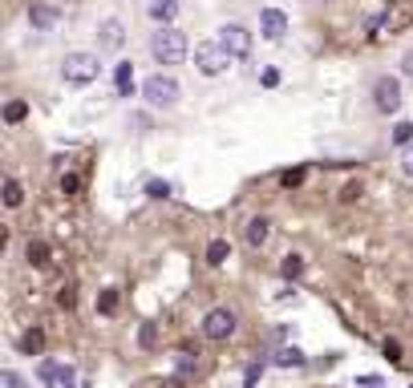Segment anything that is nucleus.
Masks as SVG:
<instances>
[{
  "instance_id": "nucleus-1",
  "label": "nucleus",
  "mask_w": 413,
  "mask_h": 388,
  "mask_svg": "<svg viewBox=\"0 0 413 388\" xmlns=\"http://www.w3.org/2000/svg\"><path fill=\"white\" fill-rule=\"evenodd\" d=\"M150 53H154L158 65H179L186 57V33L175 29V25H162V29L150 37Z\"/></svg>"
},
{
  "instance_id": "nucleus-2",
  "label": "nucleus",
  "mask_w": 413,
  "mask_h": 388,
  "mask_svg": "<svg viewBox=\"0 0 413 388\" xmlns=\"http://www.w3.org/2000/svg\"><path fill=\"white\" fill-rule=\"evenodd\" d=\"M97 73H101V61L93 53H69L61 61V77L69 86H90V81H97Z\"/></svg>"
},
{
  "instance_id": "nucleus-3",
  "label": "nucleus",
  "mask_w": 413,
  "mask_h": 388,
  "mask_svg": "<svg viewBox=\"0 0 413 388\" xmlns=\"http://www.w3.org/2000/svg\"><path fill=\"white\" fill-rule=\"evenodd\" d=\"M142 97H146V105H154V109H171V105L183 97V89H179L175 77L154 73V77H146V81H142Z\"/></svg>"
},
{
  "instance_id": "nucleus-4",
  "label": "nucleus",
  "mask_w": 413,
  "mask_h": 388,
  "mask_svg": "<svg viewBox=\"0 0 413 388\" xmlns=\"http://www.w3.org/2000/svg\"><path fill=\"white\" fill-rule=\"evenodd\" d=\"M401 77H393V73H385V77H377L373 81V105H377V114H385V118H393L397 109H401Z\"/></svg>"
},
{
  "instance_id": "nucleus-5",
  "label": "nucleus",
  "mask_w": 413,
  "mask_h": 388,
  "mask_svg": "<svg viewBox=\"0 0 413 388\" xmlns=\"http://www.w3.org/2000/svg\"><path fill=\"white\" fill-rule=\"evenodd\" d=\"M195 65H199L203 77H219V73L231 65V53L219 41H203L199 49H195Z\"/></svg>"
},
{
  "instance_id": "nucleus-6",
  "label": "nucleus",
  "mask_w": 413,
  "mask_h": 388,
  "mask_svg": "<svg viewBox=\"0 0 413 388\" xmlns=\"http://www.w3.org/2000/svg\"><path fill=\"white\" fill-rule=\"evenodd\" d=\"M235 311L231 307H211L207 315H203V336L207 340H231L235 336Z\"/></svg>"
},
{
  "instance_id": "nucleus-7",
  "label": "nucleus",
  "mask_w": 413,
  "mask_h": 388,
  "mask_svg": "<svg viewBox=\"0 0 413 388\" xmlns=\"http://www.w3.org/2000/svg\"><path fill=\"white\" fill-rule=\"evenodd\" d=\"M219 44L227 49L231 57H247V53H251V33H247L243 25H223V29H219Z\"/></svg>"
},
{
  "instance_id": "nucleus-8",
  "label": "nucleus",
  "mask_w": 413,
  "mask_h": 388,
  "mask_svg": "<svg viewBox=\"0 0 413 388\" xmlns=\"http://www.w3.org/2000/svg\"><path fill=\"white\" fill-rule=\"evenodd\" d=\"M97 44H101L105 53H118V49L126 44V25H122V21H101V29H97Z\"/></svg>"
},
{
  "instance_id": "nucleus-9",
  "label": "nucleus",
  "mask_w": 413,
  "mask_h": 388,
  "mask_svg": "<svg viewBox=\"0 0 413 388\" xmlns=\"http://www.w3.org/2000/svg\"><path fill=\"white\" fill-rule=\"evenodd\" d=\"M243 239H247V247H251V251H260V247L272 239V222H268L264 215L247 218V227H243Z\"/></svg>"
},
{
  "instance_id": "nucleus-10",
  "label": "nucleus",
  "mask_w": 413,
  "mask_h": 388,
  "mask_svg": "<svg viewBox=\"0 0 413 388\" xmlns=\"http://www.w3.org/2000/svg\"><path fill=\"white\" fill-rule=\"evenodd\" d=\"M260 33H264L268 41H279V37L288 33V16H284L279 8H264V12H260Z\"/></svg>"
},
{
  "instance_id": "nucleus-11",
  "label": "nucleus",
  "mask_w": 413,
  "mask_h": 388,
  "mask_svg": "<svg viewBox=\"0 0 413 388\" xmlns=\"http://www.w3.org/2000/svg\"><path fill=\"white\" fill-rule=\"evenodd\" d=\"M37 376H41V385H49V388L73 385V368H65V364H53V360H41V364H37Z\"/></svg>"
},
{
  "instance_id": "nucleus-12",
  "label": "nucleus",
  "mask_w": 413,
  "mask_h": 388,
  "mask_svg": "<svg viewBox=\"0 0 413 388\" xmlns=\"http://www.w3.org/2000/svg\"><path fill=\"white\" fill-rule=\"evenodd\" d=\"M57 21H61V16H57V8H53V4H41V0H37V4H29V25H33V29L49 33Z\"/></svg>"
},
{
  "instance_id": "nucleus-13",
  "label": "nucleus",
  "mask_w": 413,
  "mask_h": 388,
  "mask_svg": "<svg viewBox=\"0 0 413 388\" xmlns=\"http://www.w3.org/2000/svg\"><path fill=\"white\" fill-rule=\"evenodd\" d=\"M0 118H4V126H21V122L29 118V101H25V97H12V101H4Z\"/></svg>"
},
{
  "instance_id": "nucleus-14",
  "label": "nucleus",
  "mask_w": 413,
  "mask_h": 388,
  "mask_svg": "<svg viewBox=\"0 0 413 388\" xmlns=\"http://www.w3.org/2000/svg\"><path fill=\"white\" fill-rule=\"evenodd\" d=\"M150 21H158V25H171L175 16H179V0H150Z\"/></svg>"
},
{
  "instance_id": "nucleus-15",
  "label": "nucleus",
  "mask_w": 413,
  "mask_h": 388,
  "mask_svg": "<svg viewBox=\"0 0 413 388\" xmlns=\"http://www.w3.org/2000/svg\"><path fill=\"white\" fill-rule=\"evenodd\" d=\"M0 203H4V207H8V211H16V207H21V203H25V186H21V182H16V178H8V182H4V186H0Z\"/></svg>"
},
{
  "instance_id": "nucleus-16",
  "label": "nucleus",
  "mask_w": 413,
  "mask_h": 388,
  "mask_svg": "<svg viewBox=\"0 0 413 388\" xmlns=\"http://www.w3.org/2000/svg\"><path fill=\"white\" fill-rule=\"evenodd\" d=\"M114 86H118L122 97H130V93H134V65H130V61H122V65L114 69Z\"/></svg>"
},
{
  "instance_id": "nucleus-17",
  "label": "nucleus",
  "mask_w": 413,
  "mask_h": 388,
  "mask_svg": "<svg viewBox=\"0 0 413 388\" xmlns=\"http://www.w3.org/2000/svg\"><path fill=\"white\" fill-rule=\"evenodd\" d=\"M21 352H25V356H41V352H45V332H41V328H29V332L21 336Z\"/></svg>"
},
{
  "instance_id": "nucleus-18",
  "label": "nucleus",
  "mask_w": 413,
  "mask_h": 388,
  "mask_svg": "<svg viewBox=\"0 0 413 388\" xmlns=\"http://www.w3.org/2000/svg\"><path fill=\"white\" fill-rule=\"evenodd\" d=\"M275 364H279V368H304L308 360H304L300 348H279V352H275Z\"/></svg>"
},
{
  "instance_id": "nucleus-19",
  "label": "nucleus",
  "mask_w": 413,
  "mask_h": 388,
  "mask_svg": "<svg viewBox=\"0 0 413 388\" xmlns=\"http://www.w3.org/2000/svg\"><path fill=\"white\" fill-rule=\"evenodd\" d=\"M227 255H231V243H227V239H211V243H207V263H211V267L227 263Z\"/></svg>"
},
{
  "instance_id": "nucleus-20",
  "label": "nucleus",
  "mask_w": 413,
  "mask_h": 388,
  "mask_svg": "<svg viewBox=\"0 0 413 388\" xmlns=\"http://www.w3.org/2000/svg\"><path fill=\"white\" fill-rule=\"evenodd\" d=\"M49 259H53V247H49L45 239H33V243H29V263H33V267H45Z\"/></svg>"
},
{
  "instance_id": "nucleus-21",
  "label": "nucleus",
  "mask_w": 413,
  "mask_h": 388,
  "mask_svg": "<svg viewBox=\"0 0 413 388\" xmlns=\"http://www.w3.org/2000/svg\"><path fill=\"white\" fill-rule=\"evenodd\" d=\"M118 303H122L118 287H105V292L97 296V315H114V311H118Z\"/></svg>"
},
{
  "instance_id": "nucleus-22",
  "label": "nucleus",
  "mask_w": 413,
  "mask_h": 388,
  "mask_svg": "<svg viewBox=\"0 0 413 388\" xmlns=\"http://www.w3.org/2000/svg\"><path fill=\"white\" fill-rule=\"evenodd\" d=\"M279 275H284V279H300V275H304V259H300V255H284Z\"/></svg>"
},
{
  "instance_id": "nucleus-23",
  "label": "nucleus",
  "mask_w": 413,
  "mask_h": 388,
  "mask_svg": "<svg viewBox=\"0 0 413 388\" xmlns=\"http://www.w3.org/2000/svg\"><path fill=\"white\" fill-rule=\"evenodd\" d=\"M389 138H393V146H410V142H413V122H410V118H405V122H397Z\"/></svg>"
},
{
  "instance_id": "nucleus-24",
  "label": "nucleus",
  "mask_w": 413,
  "mask_h": 388,
  "mask_svg": "<svg viewBox=\"0 0 413 388\" xmlns=\"http://www.w3.org/2000/svg\"><path fill=\"white\" fill-rule=\"evenodd\" d=\"M146 194H150L154 203H162V198H171V186H166L162 178H150V182H146Z\"/></svg>"
},
{
  "instance_id": "nucleus-25",
  "label": "nucleus",
  "mask_w": 413,
  "mask_h": 388,
  "mask_svg": "<svg viewBox=\"0 0 413 388\" xmlns=\"http://www.w3.org/2000/svg\"><path fill=\"white\" fill-rule=\"evenodd\" d=\"M304 166H296V170H284L279 174V186H284V190H296V186H300V182H304Z\"/></svg>"
},
{
  "instance_id": "nucleus-26",
  "label": "nucleus",
  "mask_w": 413,
  "mask_h": 388,
  "mask_svg": "<svg viewBox=\"0 0 413 388\" xmlns=\"http://www.w3.org/2000/svg\"><path fill=\"white\" fill-rule=\"evenodd\" d=\"M138 344H142V348L158 344V324H142V328H138Z\"/></svg>"
},
{
  "instance_id": "nucleus-27",
  "label": "nucleus",
  "mask_w": 413,
  "mask_h": 388,
  "mask_svg": "<svg viewBox=\"0 0 413 388\" xmlns=\"http://www.w3.org/2000/svg\"><path fill=\"white\" fill-rule=\"evenodd\" d=\"M0 385H4V388H29V380H25L21 372H8V368H0Z\"/></svg>"
},
{
  "instance_id": "nucleus-28",
  "label": "nucleus",
  "mask_w": 413,
  "mask_h": 388,
  "mask_svg": "<svg viewBox=\"0 0 413 388\" xmlns=\"http://www.w3.org/2000/svg\"><path fill=\"white\" fill-rule=\"evenodd\" d=\"M61 190H65V194H77V190H82V178H77V174H65V178H61Z\"/></svg>"
},
{
  "instance_id": "nucleus-29",
  "label": "nucleus",
  "mask_w": 413,
  "mask_h": 388,
  "mask_svg": "<svg viewBox=\"0 0 413 388\" xmlns=\"http://www.w3.org/2000/svg\"><path fill=\"white\" fill-rule=\"evenodd\" d=\"M361 198V182H349L345 190H340V203H357Z\"/></svg>"
},
{
  "instance_id": "nucleus-30",
  "label": "nucleus",
  "mask_w": 413,
  "mask_h": 388,
  "mask_svg": "<svg viewBox=\"0 0 413 388\" xmlns=\"http://www.w3.org/2000/svg\"><path fill=\"white\" fill-rule=\"evenodd\" d=\"M385 360L401 364V344H397V340H385Z\"/></svg>"
},
{
  "instance_id": "nucleus-31",
  "label": "nucleus",
  "mask_w": 413,
  "mask_h": 388,
  "mask_svg": "<svg viewBox=\"0 0 413 388\" xmlns=\"http://www.w3.org/2000/svg\"><path fill=\"white\" fill-rule=\"evenodd\" d=\"M401 77H405V81H413V49L401 57Z\"/></svg>"
},
{
  "instance_id": "nucleus-32",
  "label": "nucleus",
  "mask_w": 413,
  "mask_h": 388,
  "mask_svg": "<svg viewBox=\"0 0 413 388\" xmlns=\"http://www.w3.org/2000/svg\"><path fill=\"white\" fill-rule=\"evenodd\" d=\"M401 170L405 178H413V146H405V154H401Z\"/></svg>"
},
{
  "instance_id": "nucleus-33",
  "label": "nucleus",
  "mask_w": 413,
  "mask_h": 388,
  "mask_svg": "<svg viewBox=\"0 0 413 388\" xmlns=\"http://www.w3.org/2000/svg\"><path fill=\"white\" fill-rule=\"evenodd\" d=\"M357 388H385V380H381V376H361Z\"/></svg>"
},
{
  "instance_id": "nucleus-34",
  "label": "nucleus",
  "mask_w": 413,
  "mask_h": 388,
  "mask_svg": "<svg viewBox=\"0 0 413 388\" xmlns=\"http://www.w3.org/2000/svg\"><path fill=\"white\" fill-rule=\"evenodd\" d=\"M260 81H264V86H279V73H275V69H264Z\"/></svg>"
},
{
  "instance_id": "nucleus-35",
  "label": "nucleus",
  "mask_w": 413,
  "mask_h": 388,
  "mask_svg": "<svg viewBox=\"0 0 413 388\" xmlns=\"http://www.w3.org/2000/svg\"><path fill=\"white\" fill-rule=\"evenodd\" d=\"M73 303H77V296H73V287H65V292H61V307H73Z\"/></svg>"
},
{
  "instance_id": "nucleus-36",
  "label": "nucleus",
  "mask_w": 413,
  "mask_h": 388,
  "mask_svg": "<svg viewBox=\"0 0 413 388\" xmlns=\"http://www.w3.org/2000/svg\"><path fill=\"white\" fill-rule=\"evenodd\" d=\"M4 247H8V227L0 222V251H4Z\"/></svg>"
}]
</instances>
